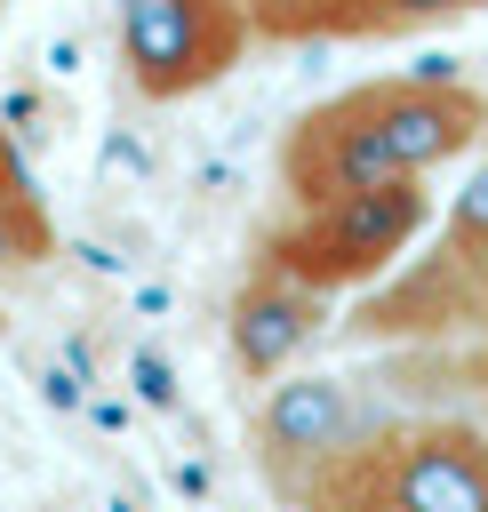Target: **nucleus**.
Segmentation results:
<instances>
[{
    "label": "nucleus",
    "instance_id": "1",
    "mask_svg": "<svg viewBox=\"0 0 488 512\" xmlns=\"http://www.w3.org/2000/svg\"><path fill=\"white\" fill-rule=\"evenodd\" d=\"M480 128H488V104L456 80L448 56H432L424 72L368 80V88L312 104L280 144V192L288 208H312V200H344L368 184L432 176L456 152H472Z\"/></svg>",
    "mask_w": 488,
    "mask_h": 512
},
{
    "label": "nucleus",
    "instance_id": "2",
    "mask_svg": "<svg viewBox=\"0 0 488 512\" xmlns=\"http://www.w3.org/2000/svg\"><path fill=\"white\" fill-rule=\"evenodd\" d=\"M424 224H432V192H424V176H400V184H368V192H344V200L288 208V224L264 232L256 264H280L304 288L336 296V288H360V280L392 272Z\"/></svg>",
    "mask_w": 488,
    "mask_h": 512
},
{
    "label": "nucleus",
    "instance_id": "3",
    "mask_svg": "<svg viewBox=\"0 0 488 512\" xmlns=\"http://www.w3.org/2000/svg\"><path fill=\"white\" fill-rule=\"evenodd\" d=\"M248 40L256 24L240 0H120V72L152 104L216 88L248 56Z\"/></svg>",
    "mask_w": 488,
    "mask_h": 512
},
{
    "label": "nucleus",
    "instance_id": "4",
    "mask_svg": "<svg viewBox=\"0 0 488 512\" xmlns=\"http://www.w3.org/2000/svg\"><path fill=\"white\" fill-rule=\"evenodd\" d=\"M368 440H384V432H376V416L360 408V392L344 376H280L256 408V464L288 496H304L336 456H352Z\"/></svg>",
    "mask_w": 488,
    "mask_h": 512
},
{
    "label": "nucleus",
    "instance_id": "5",
    "mask_svg": "<svg viewBox=\"0 0 488 512\" xmlns=\"http://www.w3.org/2000/svg\"><path fill=\"white\" fill-rule=\"evenodd\" d=\"M384 512H488V440L472 424L392 432Z\"/></svg>",
    "mask_w": 488,
    "mask_h": 512
},
{
    "label": "nucleus",
    "instance_id": "6",
    "mask_svg": "<svg viewBox=\"0 0 488 512\" xmlns=\"http://www.w3.org/2000/svg\"><path fill=\"white\" fill-rule=\"evenodd\" d=\"M328 328V296L320 288H304L296 272H280V264H256L248 280H240V296H232V312H224V344H232V368L240 376H280L312 336Z\"/></svg>",
    "mask_w": 488,
    "mask_h": 512
},
{
    "label": "nucleus",
    "instance_id": "7",
    "mask_svg": "<svg viewBox=\"0 0 488 512\" xmlns=\"http://www.w3.org/2000/svg\"><path fill=\"white\" fill-rule=\"evenodd\" d=\"M264 40H304V32H352V0H240Z\"/></svg>",
    "mask_w": 488,
    "mask_h": 512
},
{
    "label": "nucleus",
    "instance_id": "8",
    "mask_svg": "<svg viewBox=\"0 0 488 512\" xmlns=\"http://www.w3.org/2000/svg\"><path fill=\"white\" fill-rule=\"evenodd\" d=\"M488 0H352V32H408V24H448Z\"/></svg>",
    "mask_w": 488,
    "mask_h": 512
},
{
    "label": "nucleus",
    "instance_id": "9",
    "mask_svg": "<svg viewBox=\"0 0 488 512\" xmlns=\"http://www.w3.org/2000/svg\"><path fill=\"white\" fill-rule=\"evenodd\" d=\"M448 256H488V160L456 184V208H448Z\"/></svg>",
    "mask_w": 488,
    "mask_h": 512
}]
</instances>
